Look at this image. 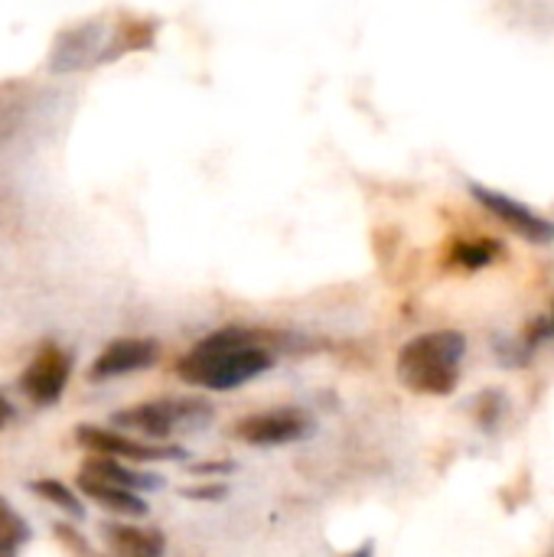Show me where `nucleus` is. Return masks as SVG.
<instances>
[{"instance_id": "nucleus-6", "label": "nucleus", "mask_w": 554, "mask_h": 557, "mask_svg": "<svg viewBox=\"0 0 554 557\" xmlns=\"http://www.w3.org/2000/svg\"><path fill=\"white\" fill-rule=\"evenodd\" d=\"M69 375H72V356L65 349H59V346H42L33 356V362L23 369L20 392L39 408L56 405L62 398L65 385H69Z\"/></svg>"}, {"instance_id": "nucleus-4", "label": "nucleus", "mask_w": 554, "mask_h": 557, "mask_svg": "<svg viewBox=\"0 0 554 557\" xmlns=\"http://www.w3.org/2000/svg\"><path fill=\"white\" fill-rule=\"evenodd\" d=\"M313 421L297 411V408H278V411H261V414H248L242 418L232 434L251 447H281V444H294L310 437Z\"/></svg>"}, {"instance_id": "nucleus-3", "label": "nucleus", "mask_w": 554, "mask_h": 557, "mask_svg": "<svg viewBox=\"0 0 554 557\" xmlns=\"http://www.w3.org/2000/svg\"><path fill=\"white\" fill-rule=\"evenodd\" d=\"M206 421H212V408L206 401H144V405L111 414L114 428L137 431L153 441L170 437L176 428H199Z\"/></svg>"}, {"instance_id": "nucleus-5", "label": "nucleus", "mask_w": 554, "mask_h": 557, "mask_svg": "<svg viewBox=\"0 0 554 557\" xmlns=\"http://www.w3.org/2000/svg\"><path fill=\"white\" fill-rule=\"evenodd\" d=\"M470 196L493 215L500 219L509 232H516L519 238L526 242H535V245H549L554 242V222H549L545 215L532 212L526 202L506 196V193H496V189H487L480 183H470Z\"/></svg>"}, {"instance_id": "nucleus-14", "label": "nucleus", "mask_w": 554, "mask_h": 557, "mask_svg": "<svg viewBox=\"0 0 554 557\" xmlns=\"http://www.w3.org/2000/svg\"><path fill=\"white\" fill-rule=\"evenodd\" d=\"M29 525H26V519L0 496V552H10V555H16L26 542H29Z\"/></svg>"}, {"instance_id": "nucleus-7", "label": "nucleus", "mask_w": 554, "mask_h": 557, "mask_svg": "<svg viewBox=\"0 0 554 557\" xmlns=\"http://www.w3.org/2000/svg\"><path fill=\"white\" fill-rule=\"evenodd\" d=\"M75 441L91 450V454H101V457H121V460H134V463H150V460H180L183 450L180 447H157V444H144V441H134L121 431H108V428H91V424H82L75 428Z\"/></svg>"}, {"instance_id": "nucleus-19", "label": "nucleus", "mask_w": 554, "mask_h": 557, "mask_svg": "<svg viewBox=\"0 0 554 557\" xmlns=\"http://www.w3.org/2000/svg\"><path fill=\"white\" fill-rule=\"evenodd\" d=\"M346 557H372V542H369V545H362L359 552H353V555H346Z\"/></svg>"}, {"instance_id": "nucleus-11", "label": "nucleus", "mask_w": 554, "mask_h": 557, "mask_svg": "<svg viewBox=\"0 0 554 557\" xmlns=\"http://www.w3.org/2000/svg\"><path fill=\"white\" fill-rule=\"evenodd\" d=\"M78 490L95 499L101 509L114 512V516H127V519H140L147 516V503L140 499V493L134 490H124V486H114V483H101V480H91L85 473H78Z\"/></svg>"}, {"instance_id": "nucleus-10", "label": "nucleus", "mask_w": 554, "mask_h": 557, "mask_svg": "<svg viewBox=\"0 0 554 557\" xmlns=\"http://www.w3.org/2000/svg\"><path fill=\"white\" fill-rule=\"evenodd\" d=\"M78 473H85V476H91V480H101V483H114V486L134 490V493H153V490H160V486H163V480H160V476L144 473V470H134V467H124L121 460H114V457H101V454L88 457V460L82 463V470H78Z\"/></svg>"}, {"instance_id": "nucleus-20", "label": "nucleus", "mask_w": 554, "mask_h": 557, "mask_svg": "<svg viewBox=\"0 0 554 557\" xmlns=\"http://www.w3.org/2000/svg\"><path fill=\"white\" fill-rule=\"evenodd\" d=\"M0 557H13V555H10V552H0Z\"/></svg>"}, {"instance_id": "nucleus-18", "label": "nucleus", "mask_w": 554, "mask_h": 557, "mask_svg": "<svg viewBox=\"0 0 554 557\" xmlns=\"http://www.w3.org/2000/svg\"><path fill=\"white\" fill-rule=\"evenodd\" d=\"M10 418H13V408H10V401H7V398L0 395V431H3L7 424H10Z\"/></svg>"}, {"instance_id": "nucleus-12", "label": "nucleus", "mask_w": 554, "mask_h": 557, "mask_svg": "<svg viewBox=\"0 0 554 557\" xmlns=\"http://www.w3.org/2000/svg\"><path fill=\"white\" fill-rule=\"evenodd\" d=\"M95 36L98 29L85 26V29H75V33H65L62 42L56 46V69H78L85 62L88 52H95Z\"/></svg>"}, {"instance_id": "nucleus-16", "label": "nucleus", "mask_w": 554, "mask_h": 557, "mask_svg": "<svg viewBox=\"0 0 554 557\" xmlns=\"http://www.w3.org/2000/svg\"><path fill=\"white\" fill-rule=\"evenodd\" d=\"M180 496H183V499H202V503H219V499H225V496H229V490H225L222 483H202V486H189V490H183Z\"/></svg>"}, {"instance_id": "nucleus-2", "label": "nucleus", "mask_w": 554, "mask_h": 557, "mask_svg": "<svg viewBox=\"0 0 554 557\" xmlns=\"http://www.w3.org/2000/svg\"><path fill=\"white\" fill-rule=\"evenodd\" d=\"M467 339L457 330H434L415 336L398 352V379L415 395H451L460 385V359Z\"/></svg>"}, {"instance_id": "nucleus-17", "label": "nucleus", "mask_w": 554, "mask_h": 557, "mask_svg": "<svg viewBox=\"0 0 554 557\" xmlns=\"http://www.w3.org/2000/svg\"><path fill=\"white\" fill-rule=\"evenodd\" d=\"M189 473L193 476H229V473H235V463L232 460H202V463H189Z\"/></svg>"}, {"instance_id": "nucleus-9", "label": "nucleus", "mask_w": 554, "mask_h": 557, "mask_svg": "<svg viewBox=\"0 0 554 557\" xmlns=\"http://www.w3.org/2000/svg\"><path fill=\"white\" fill-rule=\"evenodd\" d=\"M101 535L114 557H163L167 539L157 529H137L124 522H104Z\"/></svg>"}, {"instance_id": "nucleus-1", "label": "nucleus", "mask_w": 554, "mask_h": 557, "mask_svg": "<svg viewBox=\"0 0 554 557\" xmlns=\"http://www.w3.org/2000/svg\"><path fill=\"white\" fill-rule=\"evenodd\" d=\"M274 366V356L255 343L251 330L229 326L206 339H199L176 366L180 379L209 392H232L255 375L268 372Z\"/></svg>"}, {"instance_id": "nucleus-15", "label": "nucleus", "mask_w": 554, "mask_h": 557, "mask_svg": "<svg viewBox=\"0 0 554 557\" xmlns=\"http://www.w3.org/2000/svg\"><path fill=\"white\" fill-rule=\"evenodd\" d=\"M493 258H496V245L480 242V238L477 242H457L454 251H451V261L467 268V271H480V268L493 264Z\"/></svg>"}, {"instance_id": "nucleus-13", "label": "nucleus", "mask_w": 554, "mask_h": 557, "mask_svg": "<svg viewBox=\"0 0 554 557\" xmlns=\"http://www.w3.org/2000/svg\"><path fill=\"white\" fill-rule=\"evenodd\" d=\"M29 493H36L39 499L52 503L56 509H62V512L72 516V519H85L82 499H78L65 483H59V480H33V483H29Z\"/></svg>"}, {"instance_id": "nucleus-8", "label": "nucleus", "mask_w": 554, "mask_h": 557, "mask_svg": "<svg viewBox=\"0 0 554 557\" xmlns=\"http://www.w3.org/2000/svg\"><path fill=\"white\" fill-rule=\"evenodd\" d=\"M160 359V346L153 339H114L101 349V356L91 362L88 379L104 382L118 375H131L140 369H150Z\"/></svg>"}]
</instances>
